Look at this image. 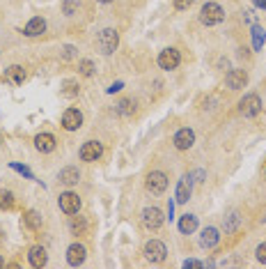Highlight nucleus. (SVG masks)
<instances>
[{
    "instance_id": "21",
    "label": "nucleus",
    "mask_w": 266,
    "mask_h": 269,
    "mask_svg": "<svg viewBox=\"0 0 266 269\" xmlns=\"http://www.w3.org/2000/svg\"><path fill=\"white\" fill-rule=\"evenodd\" d=\"M5 81L14 83V85H21V83L26 81V72H23V67H19V65H12V67L5 72Z\"/></svg>"
},
{
    "instance_id": "32",
    "label": "nucleus",
    "mask_w": 266,
    "mask_h": 269,
    "mask_svg": "<svg viewBox=\"0 0 266 269\" xmlns=\"http://www.w3.org/2000/svg\"><path fill=\"white\" fill-rule=\"evenodd\" d=\"M12 168H14V170H19V173H23V175L28 177V180H34V177H33V173H30V170L26 168V166H19V163H12Z\"/></svg>"
},
{
    "instance_id": "36",
    "label": "nucleus",
    "mask_w": 266,
    "mask_h": 269,
    "mask_svg": "<svg viewBox=\"0 0 266 269\" xmlns=\"http://www.w3.org/2000/svg\"><path fill=\"white\" fill-rule=\"evenodd\" d=\"M122 88H124V83H122V81H117V83H113V85L108 88V92H110V94H113V92H120Z\"/></svg>"
},
{
    "instance_id": "42",
    "label": "nucleus",
    "mask_w": 266,
    "mask_h": 269,
    "mask_svg": "<svg viewBox=\"0 0 266 269\" xmlns=\"http://www.w3.org/2000/svg\"><path fill=\"white\" fill-rule=\"evenodd\" d=\"M0 143H2V136H0Z\"/></svg>"
},
{
    "instance_id": "25",
    "label": "nucleus",
    "mask_w": 266,
    "mask_h": 269,
    "mask_svg": "<svg viewBox=\"0 0 266 269\" xmlns=\"http://www.w3.org/2000/svg\"><path fill=\"white\" fill-rule=\"evenodd\" d=\"M23 223H26L30 230H39L41 228V214L34 212V209H30V212H26V216H23Z\"/></svg>"
},
{
    "instance_id": "16",
    "label": "nucleus",
    "mask_w": 266,
    "mask_h": 269,
    "mask_svg": "<svg viewBox=\"0 0 266 269\" xmlns=\"http://www.w3.org/2000/svg\"><path fill=\"white\" fill-rule=\"evenodd\" d=\"M28 263L33 265L34 269H41V267H46V263H48L46 249H44V246H33V249L28 251Z\"/></svg>"
},
{
    "instance_id": "11",
    "label": "nucleus",
    "mask_w": 266,
    "mask_h": 269,
    "mask_svg": "<svg viewBox=\"0 0 266 269\" xmlns=\"http://www.w3.org/2000/svg\"><path fill=\"white\" fill-rule=\"evenodd\" d=\"M225 83H227V88H230V90L246 88L248 72H246V69H230V72H227V76H225Z\"/></svg>"
},
{
    "instance_id": "12",
    "label": "nucleus",
    "mask_w": 266,
    "mask_h": 269,
    "mask_svg": "<svg viewBox=\"0 0 266 269\" xmlns=\"http://www.w3.org/2000/svg\"><path fill=\"white\" fill-rule=\"evenodd\" d=\"M172 143H174V148L177 150H191L193 148V143H195V131L193 129H188V127L179 129V131L174 134Z\"/></svg>"
},
{
    "instance_id": "2",
    "label": "nucleus",
    "mask_w": 266,
    "mask_h": 269,
    "mask_svg": "<svg viewBox=\"0 0 266 269\" xmlns=\"http://www.w3.org/2000/svg\"><path fill=\"white\" fill-rule=\"evenodd\" d=\"M97 44H99V51L103 55H110L115 53V48H117V44H120V35H117V30L115 28H103L99 33V39H97Z\"/></svg>"
},
{
    "instance_id": "20",
    "label": "nucleus",
    "mask_w": 266,
    "mask_h": 269,
    "mask_svg": "<svg viewBox=\"0 0 266 269\" xmlns=\"http://www.w3.org/2000/svg\"><path fill=\"white\" fill-rule=\"evenodd\" d=\"M198 230V216L195 214H184L179 219V232L181 235H193Z\"/></svg>"
},
{
    "instance_id": "15",
    "label": "nucleus",
    "mask_w": 266,
    "mask_h": 269,
    "mask_svg": "<svg viewBox=\"0 0 266 269\" xmlns=\"http://www.w3.org/2000/svg\"><path fill=\"white\" fill-rule=\"evenodd\" d=\"M218 242H220L218 228L209 226V228L202 230V235H200V246H202V249H213V246H218Z\"/></svg>"
},
{
    "instance_id": "41",
    "label": "nucleus",
    "mask_w": 266,
    "mask_h": 269,
    "mask_svg": "<svg viewBox=\"0 0 266 269\" xmlns=\"http://www.w3.org/2000/svg\"><path fill=\"white\" fill-rule=\"evenodd\" d=\"M264 177H266V168H264Z\"/></svg>"
},
{
    "instance_id": "34",
    "label": "nucleus",
    "mask_w": 266,
    "mask_h": 269,
    "mask_svg": "<svg viewBox=\"0 0 266 269\" xmlns=\"http://www.w3.org/2000/svg\"><path fill=\"white\" fill-rule=\"evenodd\" d=\"M62 55H65V60L73 58V55H76V46H65L62 48Z\"/></svg>"
},
{
    "instance_id": "38",
    "label": "nucleus",
    "mask_w": 266,
    "mask_h": 269,
    "mask_svg": "<svg viewBox=\"0 0 266 269\" xmlns=\"http://www.w3.org/2000/svg\"><path fill=\"white\" fill-rule=\"evenodd\" d=\"M255 5H257V7H264V9H266V0H255Z\"/></svg>"
},
{
    "instance_id": "7",
    "label": "nucleus",
    "mask_w": 266,
    "mask_h": 269,
    "mask_svg": "<svg viewBox=\"0 0 266 269\" xmlns=\"http://www.w3.org/2000/svg\"><path fill=\"white\" fill-rule=\"evenodd\" d=\"M163 212L159 207H145L142 209V223H145L147 230H159L163 226Z\"/></svg>"
},
{
    "instance_id": "31",
    "label": "nucleus",
    "mask_w": 266,
    "mask_h": 269,
    "mask_svg": "<svg viewBox=\"0 0 266 269\" xmlns=\"http://www.w3.org/2000/svg\"><path fill=\"white\" fill-rule=\"evenodd\" d=\"M255 256H257V260H260L262 265H266V242L257 246V251H255Z\"/></svg>"
},
{
    "instance_id": "24",
    "label": "nucleus",
    "mask_w": 266,
    "mask_h": 269,
    "mask_svg": "<svg viewBox=\"0 0 266 269\" xmlns=\"http://www.w3.org/2000/svg\"><path fill=\"white\" fill-rule=\"evenodd\" d=\"M253 48L255 51H262V46L266 44V30L262 26H253Z\"/></svg>"
},
{
    "instance_id": "37",
    "label": "nucleus",
    "mask_w": 266,
    "mask_h": 269,
    "mask_svg": "<svg viewBox=\"0 0 266 269\" xmlns=\"http://www.w3.org/2000/svg\"><path fill=\"white\" fill-rule=\"evenodd\" d=\"M195 177H198V182L204 180V170H195Z\"/></svg>"
},
{
    "instance_id": "8",
    "label": "nucleus",
    "mask_w": 266,
    "mask_h": 269,
    "mask_svg": "<svg viewBox=\"0 0 266 269\" xmlns=\"http://www.w3.org/2000/svg\"><path fill=\"white\" fill-rule=\"evenodd\" d=\"M80 159L83 161H97V159H101V154H103V145H101L99 141H87L83 143V148H80Z\"/></svg>"
},
{
    "instance_id": "26",
    "label": "nucleus",
    "mask_w": 266,
    "mask_h": 269,
    "mask_svg": "<svg viewBox=\"0 0 266 269\" xmlns=\"http://www.w3.org/2000/svg\"><path fill=\"white\" fill-rule=\"evenodd\" d=\"M14 207V193L9 189H0V209H12Z\"/></svg>"
},
{
    "instance_id": "1",
    "label": "nucleus",
    "mask_w": 266,
    "mask_h": 269,
    "mask_svg": "<svg viewBox=\"0 0 266 269\" xmlns=\"http://www.w3.org/2000/svg\"><path fill=\"white\" fill-rule=\"evenodd\" d=\"M200 21L204 23V26H218L225 21V9L218 5V2H206L202 5L200 9Z\"/></svg>"
},
{
    "instance_id": "28",
    "label": "nucleus",
    "mask_w": 266,
    "mask_h": 269,
    "mask_svg": "<svg viewBox=\"0 0 266 269\" xmlns=\"http://www.w3.org/2000/svg\"><path fill=\"white\" fill-rule=\"evenodd\" d=\"M94 62L92 60H80L78 62V74L80 76H94Z\"/></svg>"
},
{
    "instance_id": "19",
    "label": "nucleus",
    "mask_w": 266,
    "mask_h": 269,
    "mask_svg": "<svg viewBox=\"0 0 266 269\" xmlns=\"http://www.w3.org/2000/svg\"><path fill=\"white\" fill-rule=\"evenodd\" d=\"M34 148L48 154V152H53L55 150V136L53 134H37L34 136Z\"/></svg>"
},
{
    "instance_id": "4",
    "label": "nucleus",
    "mask_w": 266,
    "mask_h": 269,
    "mask_svg": "<svg viewBox=\"0 0 266 269\" xmlns=\"http://www.w3.org/2000/svg\"><path fill=\"white\" fill-rule=\"evenodd\" d=\"M145 258L149 260V263H163V260L167 258L166 244L159 242V239H149V242L145 244Z\"/></svg>"
},
{
    "instance_id": "40",
    "label": "nucleus",
    "mask_w": 266,
    "mask_h": 269,
    "mask_svg": "<svg viewBox=\"0 0 266 269\" xmlns=\"http://www.w3.org/2000/svg\"><path fill=\"white\" fill-rule=\"evenodd\" d=\"M99 2H103V5H108V2H113V0H99Z\"/></svg>"
},
{
    "instance_id": "13",
    "label": "nucleus",
    "mask_w": 266,
    "mask_h": 269,
    "mask_svg": "<svg viewBox=\"0 0 266 269\" xmlns=\"http://www.w3.org/2000/svg\"><path fill=\"white\" fill-rule=\"evenodd\" d=\"M85 256H87V251L83 244H71L69 249H66V263L71 265V267H80V265L85 263Z\"/></svg>"
},
{
    "instance_id": "23",
    "label": "nucleus",
    "mask_w": 266,
    "mask_h": 269,
    "mask_svg": "<svg viewBox=\"0 0 266 269\" xmlns=\"http://www.w3.org/2000/svg\"><path fill=\"white\" fill-rule=\"evenodd\" d=\"M87 230V221H85V216H73L69 219V232L71 235H83Z\"/></svg>"
},
{
    "instance_id": "18",
    "label": "nucleus",
    "mask_w": 266,
    "mask_h": 269,
    "mask_svg": "<svg viewBox=\"0 0 266 269\" xmlns=\"http://www.w3.org/2000/svg\"><path fill=\"white\" fill-rule=\"evenodd\" d=\"M58 180H60V184H65V187H73V184H78V180H80V170L76 168V166H66V168L60 170Z\"/></svg>"
},
{
    "instance_id": "35",
    "label": "nucleus",
    "mask_w": 266,
    "mask_h": 269,
    "mask_svg": "<svg viewBox=\"0 0 266 269\" xmlns=\"http://www.w3.org/2000/svg\"><path fill=\"white\" fill-rule=\"evenodd\" d=\"M184 267H204V263H200V260H184Z\"/></svg>"
},
{
    "instance_id": "5",
    "label": "nucleus",
    "mask_w": 266,
    "mask_h": 269,
    "mask_svg": "<svg viewBox=\"0 0 266 269\" xmlns=\"http://www.w3.org/2000/svg\"><path fill=\"white\" fill-rule=\"evenodd\" d=\"M147 191L154 195H161L163 191L167 189V175L166 173H161V170H152L149 175H147Z\"/></svg>"
},
{
    "instance_id": "6",
    "label": "nucleus",
    "mask_w": 266,
    "mask_h": 269,
    "mask_svg": "<svg viewBox=\"0 0 266 269\" xmlns=\"http://www.w3.org/2000/svg\"><path fill=\"white\" fill-rule=\"evenodd\" d=\"M58 205H60V209L65 212L66 216L78 214V209H80V198H78V193H73V191H65V193L60 195Z\"/></svg>"
},
{
    "instance_id": "39",
    "label": "nucleus",
    "mask_w": 266,
    "mask_h": 269,
    "mask_svg": "<svg viewBox=\"0 0 266 269\" xmlns=\"http://www.w3.org/2000/svg\"><path fill=\"white\" fill-rule=\"evenodd\" d=\"M5 267V260H2V256H0V269Z\"/></svg>"
},
{
    "instance_id": "9",
    "label": "nucleus",
    "mask_w": 266,
    "mask_h": 269,
    "mask_svg": "<svg viewBox=\"0 0 266 269\" xmlns=\"http://www.w3.org/2000/svg\"><path fill=\"white\" fill-rule=\"evenodd\" d=\"M62 127L66 131H78L83 127V113H80L78 108H66L65 113H62Z\"/></svg>"
},
{
    "instance_id": "27",
    "label": "nucleus",
    "mask_w": 266,
    "mask_h": 269,
    "mask_svg": "<svg viewBox=\"0 0 266 269\" xmlns=\"http://www.w3.org/2000/svg\"><path fill=\"white\" fill-rule=\"evenodd\" d=\"M133 111H135L133 99H122L120 104H117V113L120 115H133Z\"/></svg>"
},
{
    "instance_id": "17",
    "label": "nucleus",
    "mask_w": 266,
    "mask_h": 269,
    "mask_svg": "<svg viewBox=\"0 0 266 269\" xmlns=\"http://www.w3.org/2000/svg\"><path fill=\"white\" fill-rule=\"evenodd\" d=\"M41 33H46V19H41V16L30 19L28 26L23 28V35H26V37H39Z\"/></svg>"
},
{
    "instance_id": "22",
    "label": "nucleus",
    "mask_w": 266,
    "mask_h": 269,
    "mask_svg": "<svg viewBox=\"0 0 266 269\" xmlns=\"http://www.w3.org/2000/svg\"><path fill=\"white\" fill-rule=\"evenodd\" d=\"M239 223H241V216L239 212H230V214L223 219V228H225L227 235H232V232H236V228H239Z\"/></svg>"
},
{
    "instance_id": "3",
    "label": "nucleus",
    "mask_w": 266,
    "mask_h": 269,
    "mask_svg": "<svg viewBox=\"0 0 266 269\" xmlns=\"http://www.w3.org/2000/svg\"><path fill=\"white\" fill-rule=\"evenodd\" d=\"M262 111V99H260V94H246L243 99L239 101V113L243 115V117H255V115H260Z\"/></svg>"
},
{
    "instance_id": "29",
    "label": "nucleus",
    "mask_w": 266,
    "mask_h": 269,
    "mask_svg": "<svg viewBox=\"0 0 266 269\" xmlns=\"http://www.w3.org/2000/svg\"><path fill=\"white\" fill-rule=\"evenodd\" d=\"M78 94V85L73 81H65V85H62V97H76Z\"/></svg>"
},
{
    "instance_id": "30",
    "label": "nucleus",
    "mask_w": 266,
    "mask_h": 269,
    "mask_svg": "<svg viewBox=\"0 0 266 269\" xmlns=\"http://www.w3.org/2000/svg\"><path fill=\"white\" fill-rule=\"evenodd\" d=\"M62 9H65L66 16H71L76 9H78V0H65V5H62Z\"/></svg>"
},
{
    "instance_id": "33",
    "label": "nucleus",
    "mask_w": 266,
    "mask_h": 269,
    "mask_svg": "<svg viewBox=\"0 0 266 269\" xmlns=\"http://www.w3.org/2000/svg\"><path fill=\"white\" fill-rule=\"evenodd\" d=\"M193 2L195 0H174V7H177V9H188Z\"/></svg>"
},
{
    "instance_id": "10",
    "label": "nucleus",
    "mask_w": 266,
    "mask_h": 269,
    "mask_svg": "<svg viewBox=\"0 0 266 269\" xmlns=\"http://www.w3.org/2000/svg\"><path fill=\"white\" fill-rule=\"evenodd\" d=\"M179 62H181V55L177 48H163V51H161V55H159L161 69H167V72H170V69H177Z\"/></svg>"
},
{
    "instance_id": "14",
    "label": "nucleus",
    "mask_w": 266,
    "mask_h": 269,
    "mask_svg": "<svg viewBox=\"0 0 266 269\" xmlns=\"http://www.w3.org/2000/svg\"><path fill=\"white\" fill-rule=\"evenodd\" d=\"M191 191H193V175H184L177 184V193H174V200L177 202H188L191 198Z\"/></svg>"
}]
</instances>
